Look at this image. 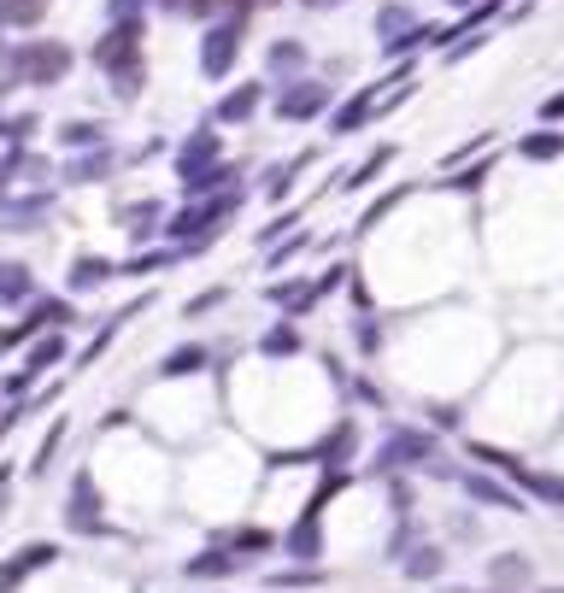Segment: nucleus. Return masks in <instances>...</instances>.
I'll return each mask as SVG.
<instances>
[{
    "mask_svg": "<svg viewBox=\"0 0 564 593\" xmlns=\"http://www.w3.org/2000/svg\"><path fill=\"white\" fill-rule=\"evenodd\" d=\"M153 0H107V19H142Z\"/></svg>",
    "mask_w": 564,
    "mask_h": 593,
    "instance_id": "58836bf2",
    "label": "nucleus"
},
{
    "mask_svg": "<svg viewBox=\"0 0 564 593\" xmlns=\"http://www.w3.org/2000/svg\"><path fill=\"white\" fill-rule=\"evenodd\" d=\"M230 570H235V552H224V547L188 558V575H195V582H207V575H230Z\"/></svg>",
    "mask_w": 564,
    "mask_h": 593,
    "instance_id": "2f4dec72",
    "label": "nucleus"
},
{
    "mask_svg": "<svg viewBox=\"0 0 564 593\" xmlns=\"http://www.w3.org/2000/svg\"><path fill=\"white\" fill-rule=\"evenodd\" d=\"M259 353H265V359H295V353H300V329H295V324L265 329V335H259Z\"/></svg>",
    "mask_w": 564,
    "mask_h": 593,
    "instance_id": "c85d7f7f",
    "label": "nucleus"
},
{
    "mask_svg": "<svg viewBox=\"0 0 564 593\" xmlns=\"http://www.w3.org/2000/svg\"><path fill=\"white\" fill-rule=\"evenodd\" d=\"M388 159H395V147H376V154H371L365 165H358V171H341V182H335V189H341V194H358V189H371V182H376V171H383Z\"/></svg>",
    "mask_w": 564,
    "mask_h": 593,
    "instance_id": "a878e982",
    "label": "nucleus"
},
{
    "mask_svg": "<svg viewBox=\"0 0 564 593\" xmlns=\"http://www.w3.org/2000/svg\"><path fill=\"white\" fill-rule=\"evenodd\" d=\"M247 12H224V19L207 24V36H200V71H207L212 82H224L235 71V59H242L247 47Z\"/></svg>",
    "mask_w": 564,
    "mask_h": 593,
    "instance_id": "f03ea898",
    "label": "nucleus"
},
{
    "mask_svg": "<svg viewBox=\"0 0 564 593\" xmlns=\"http://www.w3.org/2000/svg\"><path fill=\"white\" fill-rule=\"evenodd\" d=\"M7 347H12V342H7V335H0V353H7Z\"/></svg>",
    "mask_w": 564,
    "mask_h": 593,
    "instance_id": "603ef678",
    "label": "nucleus"
},
{
    "mask_svg": "<svg viewBox=\"0 0 564 593\" xmlns=\"http://www.w3.org/2000/svg\"><path fill=\"white\" fill-rule=\"evenodd\" d=\"M59 558V547H47V540H36V547H24L19 558H7V564H0V593H12L24 582V575H36L42 564H54Z\"/></svg>",
    "mask_w": 564,
    "mask_h": 593,
    "instance_id": "f3484780",
    "label": "nucleus"
},
{
    "mask_svg": "<svg viewBox=\"0 0 564 593\" xmlns=\"http://www.w3.org/2000/svg\"><path fill=\"white\" fill-rule=\"evenodd\" d=\"M7 182H12V171H7V165H0V194H7Z\"/></svg>",
    "mask_w": 564,
    "mask_h": 593,
    "instance_id": "3c124183",
    "label": "nucleus"
},
{
    "mask_svg": "<svg viewBox=\"0 0 564 593\" xmlns=\"http://www.w3.org/2000/svg\"><path fill=\"white\" fill-rule=\"evenodd\" d=\"M318 294H323V288L306 282V277H295V282H270V288H265V300H270V306H283V317H306V312L318 306Z\"/></svg>",
    "mask_w": 564,
    "mask_h": 593,
    "instance_id": "4468645a",
    "label": "nucleus"
},
{
    "mask_svg": "<svg viewBox=\"0 0 564 593\" xmlns=\"http://www.w3.org/2000/svg\"><path fill=\"white\" fill-rule=\"evenodd\" d=\"M170 259H183V247H165V253H135L124 265V277H153V270H165Z\"/></svg>",
    "mask_w": 564,
    "mask_h": 593,
    "instance_id": "72a5a7b5",
    "label": "nucleus"
},
{
    "mask_svg": "<svg viewBox=\"0 0 564 593\" xmlns=\"http://www.w3.org/2000/svg\"><path fill=\"white\" fill-rule=\"evenodd\" d=\"M177 182H183V194H188V200H207V194L235 189V165H230V159H218V165H200V171H183Z\"/></svg>",
    "mask_w": 564,
    "mask_h": 593,
    "instance_id": "2eb2a0df",
    "label": "nucleus"
},
{
    "mask_svg": "<svg viewBox=\"0 0 564 593\" xmlns=\"http://www.w3.org/2000/svg\"><path fill=\"white\" fill-rule=\"evenodd\" d=\"M511 477H518L523 494H535V500H546V505H559V512H564V477H546V470H523V465H511Z\"/></svg>",
    "mask_w": 564,
    "mask_h": 593,
    "instance_id": "5701e85b",
    "label": "nucleus"
},
{
    "mask_svg": "<svg viewBox=\"0 0 564 593\" xmlns=\"http://www.w3.org/2000/svg\"><path fill=\"white\" fill-rule=\"evenodd\" d=\"M112 142L107 147H89V154H71V165H65V182H100V177H112Z\"/></svg>",
    "mask_w": 564,
    "mask_h": 593,
    "instance_id": "aec40b11",
    "label": "nucleus"
},
{
    "mask_svg": "<svg viewBox=\"0 0 564 593\" xmlns=\"http://www.w3.org/2000/svg\"><path fill=\"white\" fill-rule=\"evenodd\" d=\"M541 593H564V588H541Z\"/></svg>",
    "mask_w": 564,
    "mask_h": 593,
    "instance_id": "5fc2aeb1",
    "label": "nucleus"
},
{
    "mask_svg": "<svg viewBox=\"0 0 564 593\" xmlns=\"http://www.w3.org/2000/svg\"><path fill=\"white\" fill-rule=\"evenodd\" d=\"M59 359H65V335H59V329H47L42 342L30 347V365H24V370H30V377H42V370H47V365H59Z\"/></svg>",
    "mask_w": 564,
    "mask_h": 593,
    "instance_id": "7c9ffc66",
    "label": "nucleus"
},
{
    "mask_svg": "<svg viewBox=\"0 0 564 593\" xmlns=\"http://www.w3.org/2000/svg\"><path fill=\"white\" fill-rule=\"evenodd\" d=\"M335 488H341V477H335L330 488H323V494H318L312 505H306V517L295 523V535H288V552H295V558H300V564H312V558L323 552V500H330V494H335Z\"/></svg>",
    "mask_w": 564,
    "mask_h": 593,
    "instance_id": "0eeeda50",
    "label": "nucleus"
},
{
    "mask_svg": "<svg viewBox=\"0 0 564 593\" xmlns=\"http://www.w3.org/2000/svg\"><path fill=\"white\" fill-rule=\"evenodd\" d=\"M118 224L130 230V242H153V235L165 230V206H159V200H135V206L118 212Z\"/></svg>",
    "mask_w": 564,
    "mask_h": 593,
    "instance_id": "6ab92c4d",
    "label": "nucleus"
},
{
    "mask_svg": "<svg viewBox=\"0 0 564 593\" xmlns=\"http://www.w3.org/2000/svg\"><path fill=\"white\" fill-rule=\"evenodd\" d=\"M153 7H165V12H183V0H153Z\"/></svg>",
    "mask_w": 564,
    "mask_h": 593,
    "instance_id": "8fccbe9b",
    "label": "nucleus"
},
{
    "mask_svg": "<svg viewBox=\"0 0 564 593\" xmlns=\"http://www.w3.org/2000/svg\"><path fill=\"white\" fill-rule=\"evenodd\" d=\"M306 12H330V7H347V0H300Z\"/></svg>",
    "mask_w": 564,
    "mask_h": 593,
    "instance_id": "09e8293b",
    "label": "nucleus"
},
{
    "mask_svg": "<svg viewBox=\"0 0 564 593\" xmlns=\"http://www.w3.org/2000/svg\"><path fill=\"white\" fill-rule=\"evenodd\" d=\"M36 300V270L19 259H0V306H30Z\"/></svg>",
    "mask_w": 564,
    "mask_h": 593,
    "instance_id": "a211bd4d",
    "label": "nucleus"
},
{
    "mask_svg": "<svg viewBox=\"0 0 564 593\" xmlns=\"http://www.w3.org/2000/svg\"><path fill=\"white\" fill-rule=\"evenodd\" d=\"M142 36H147V19H112V30L95 42V65L100 71H124V65H142Z\"/></svg>",
    "mask_w": 564,
    "mask_h": 593,
    "instance_id": "20e7f679",
    "label": "nucleus"
},
{
    "mask_svg": "<svg viewBox=\"0 0 564 593\" xmlns=\"http://www.w3.org/2000/svg\"><path fill=\"white\" fill-rule=\"evenodd\" d=\"M207 365H212L207 347H177V353H165L159 377H195V370H207Z\"/></svg>",
    "mask_w": 564,
    "mask_h": 593,
    "instance_id": "bb28decb",
    "label": "nucleus"
},
{
    "mask_svg": "<svg viewBox=\"0 0 564 593\" xmlns=\"http://www.w3.org/2000/svg\"><path fill=\"white\" fill-rule=\"evenodd\" d=\"M388 500H395V512H412V488H406V482H395V494H388Z\"/></svg>",
    "mask_w": 564,
    "mask_h": 593,
    "instance_id": "de8ad7c7",
    "label": "nucleus"
},
{
    "mask_svg": "<svg viewBox=\"0 0 564 593\" xmlns=\"http://www.w3.org/2000/svg\"><path fill=\"white\" fill-rule=\"evenodd\" d=\"M306 65H312V54H306V42H295V36H283V42L265 47V77H270V82L306 77Z\"/></svg>",
    "mask_w": 564,
    "mask_h": 593,
    "instance_id": "9b49d317",
    "label": "nucleus"
},
{
    "mask_svg": "<svg viewBox=\"0 0 564 593\" xmlns=\"http://www.w3.org/2000/svg\"><path fill=\"white\" fill-rule=\"evenodd\" d=\"M441 593H465V588H441Z\"/></svg>",
    "mask_w": 564,
    "mask_h": 593,
    "instance_id": "864d4df0",
    "label": "nucleus"
},
{
    "mask_svg": "<svg viewBox=\"0 0 564 593\" xmlns=\"http://www.w3.org/2000/svg\"><path fill=\"white\" fill-rule=\"evenodd\" d=\"M224 547H242V552H265V547H270V535H265V529H235V535H224Z\"/></svg>",
    "mask_w": 564,
    "mask_h": 593,
    "instance_id": "e433bc0d",
    "label": "nucleus"
},
{
    "mask_svg": "<svg viewBox=\"0 0 564 593\" xmlns=\"http://www.w3.org/2000/svg\"><path fill=\"white\" fill-rule=\"evenodd\" d=\"M265 100H270V82H235V89H230V94H224V100H218V107H212V124H218V130L253 124Z\"/></svg>",
    "mask_w": 564,
    "mask_h": 593,
    "instance_id": "39448f33",
    "label": "nucleus"
},
{
    "mask_svg": "<svg viewBox=\"0 0 564 593\" xmlns=\"http://www.w3.org/2000/svg\"><path fill=\"white\" fill-rule=\"evenodd\" d=\"M295 253H306V235H288V242H283L277 253H270V265H288Z\"/></svg>",
    "mask_w": 564,
    "mask_h": 593,
    "instance_id": "79ce46f5",
    "label": "nucleus"
},
{
    "mask_svg": "<svg viewBox=\"0 0 564 593\" xmlns=\"http://www.w3.org/2000/svg\"><path fill=\"white\" fill-rule=\"evenodd\" d=\"M483 177H494V159H483V165H471V171H458V177H447V189H483Z\"/></svg>",
    "mask_w": 564,
    "mask_h": 593,
    "instance_id": "c9c22d12",
    "label": "nucleus"
},
{
    "mask_svg": "<svg viewBox=\"0 0 564 593\" xmlns=\"http://www.w3.org/2000/svg\"><path fill=\"white\" fill-rule=\"evenodd\" d=\"M270 7H283V0H230V12H247V19L253 12H270Z\"/></svg>",
    "mask_w": 564,
    "mask_h": 593,
    "instance_id": "c03bdc74",
    "label": "nucleus"
},
{
    "mask_svg": "<svg viewBox=\"0 0 564 593\" xmlns=\"http://www.w3.org/2000/svg\"><path fill=\"white\" fill-rule=\"evenodd\" d=\"M118 277L112 259H100V253H82V259H71V270H65V288L71 294H95V288H107Z\"/></svg>",
    "mask_w": 564,
    "mask_h": 593,
    "instance_id": "dca6fc26",
    "label": "nucleus"
},
{
    "mask_svg": "<svg viewBox=\"0 0 564 593\" xmlns=\"http://www.w3.org/2000/svg\"><path fill=\"white\" fill-rule=\"evenodd\" d=\"M65 523H71L77 535H95V529H100V488H95V477H77V482H71V505H65Z\"/></svg>",
    "mask_w": 564,
    "mask_h": 593,
    "instance_id": "f8f14e48",
    "label": "nucleus"
},
{
    "mask_svg": "<svg viewBox=\"0 0 564 593\" xmlns=\"http://www.w3.org/2000/svg\"><path fill=\"white\" fill-rule=\"evenodd\" d=\"M270 112H277L283 124H312V118L335 112V82H323V77H288V82H277V94H270Z\"/></svg>",
    "mask_w": 564,
    "mask_h": 593,
    "instance_id": "7ed1b4c3",
    "label": "nucleus"
},
{
    "mask_svg": "<svg viewBox=\"0 0 564 593\" xmlns=\"http://www.w3.org/2000/svg\"><path fill=\"white\" fill-rule=\"evenodd\" d=\"M212 306H224V288H207V294H195V300H188V317H200V312H212Z\"/></svg>",
    "mask_w": 564,
    "mask_h": 593,
    "instance_id": "ea45409f",
    "label": "nucleus"
},
{
    "mask_svg": "<svg viewBox=\"0 0 564 593\" xmlns=\"http://www.w3.org/2000/svg\"><path fill=\"white\" fill-rule=\"evenodd\" d=\"M71 300H59V294H47V300H30V312H24V324L19 329H7V342L19 347V342H30V335H42V329H65L71 324Z\"/></svg>",
    "mask_w": 564,
    "mask_h": 593,
    "instance_id": "423d86ee",
    "label": "nucleus"
},
{
    "mask_svg": "<svg viewBox=\"0 0 564 593\" xmlns=\"http://www.w3.org/2000/svg\"><path fill=\"white\" fill-rule=\"evenodd\" d=\"M71 65H77V54H71L65 42L30 36V42H19V47L7 54V77L24 82V89H59V82L71 77Z\"/></svg>",
    "mask_w": 564,
    "mask_h": 593,
    "instance_id": "f257e3e1",
    "label": "nucleus"
},
{
    "mask_svg": "<svg viewBox=\"0 0 564 593\" xmlns=\"http://www.w3.org/2000/svg\"><path fill=\"white\" fill-rule=\"evenodd\" d=\"M224 159V142H218V124H200L188 142L177 147V177L183 171H200V165H218Z\"/></svg>",
    "mask_w": 564,
    "mask_h": 593,
    "instance_id": "ddd939ff",
    "label": "nucleus"
},
{
    "mask_svg": "<svg viewBox=\"0 0 564 593\" xmlns=\"http://www.w3.org/2000/svg\"><path fill=\"white\" fill-rule=\"evenodd\" d=\"M306 165H312V154H300V159H288V165H270V171H265V200H288L295 171H306Z\"/></svg>",
    "mask_w": 564,
    "mask_h": 593,
    "instance_id": "cd10ccee",
    "label": "nucleus"
},
{
    "mask_svg": "<svg viewBox=\"0 0 564 593\" xmlns=\"http://www.w3.org/2000/svg\"><path fill=\"white\" fill-rule=\"evenodd\" d=\"M277 582H283V588H318L323 575H318V570H288V575H277Z\"/></svg>",
    "mask_w": 564,
    "mask_h": 593,
    "instance_id": "a19ab883",
    "label": "nucleus"
},
{
    "mask_svg": "<svg viewBox=\"0 0 564 593\" xmlns=\"http://www.w3.org/2000/svg\"><path fill=\"white\" fill-rule=\"evenodd\" d=\"M59 147H65V154L107 147V124H95V118H71V124H59Z\"/></svg>",
    "mask_w": 564,
    "mask_h": 593,
    "instance_id": "412c9836",
    "label": "nucleus"
},
{
    "mask_svg": "<svg viewBox=\"0 0 564 593\" xmlns=\"http://www.w3.org/2000/svg\"><path fill=\"white\" fill-rule=\"evenodd\" d=\"M441 564H447V552L430 547V540H423V547H412V552L400 558V570L412 575V582H430V575H441Z\"/></svg>",
    "mask_w": 564,
    "mask_h": 593,
    "instance_id": "393cba45",
    "label": "nucleus"
},
{
    "mask_svg": "<svg viewBox=\"0 0 564 593\" xmlns=\"http://www.w3.org/2000/svg\"><path fill=\"white\" fill-rule=\"evenodd\" d=\"M453 12H500V0H447Z\"/></svg>",
    "mask_w": 564,
    "mask_h": 593,
    "instance_id": "37998d69",
    "label": "nucleus"
},
{
    "mask_svg": "<svg viewBox=\"0 0 564 593\" xmlns=\"http://www.w3.org/2000/svg\"><path fill=\"white\" fill-rule=\"evenodd\" d=\"M42 130V118L36 112H19V118H7V135H0V142H12V147H24L30 135Z\"/></svg>",
    "mask_w": 564,
    "mask_h": 593,
    "instance_id": "f704fd0d",
    "label": "nucleus"
},
{
    "mask_svg": "<svg viewBox=\"0 0 564 593\" xmlns=\"http://www.w3.org/2000/svg\"><path fill=\"white\" fill-rule=\"evenodd\" d=\"M400 200H406V189H395V194H383V200H376V206L365 212V224H358V230H371V224H383V217H388V212H395V206H400Z\"/></svg>",
    "mask_w": 564,
    "mask_h": 593,
    "instance_id": "4c0bfd02",
    "label": "nucleus"
},
{
    "mask_svg": "<svg viewBox=\"0 0 564 593\" xmlns=\"http://www.w3.org/2000/svg\"><path fill=\"white\" fill-rule=\"evenodd\" d=\"M465 488H471V500H476V505H500V512H523L518 494H511V488H500V482H488V477H471Z\"/></svg>",
    "mask_w": 564,
    "mask_h": 593,
    "instance_id": "c756f323",
    "label": "nucleus"
},
{
    "mask_svg": "<svg viewBox=\"0 0 564 593\" xmlns=\"http://www.w3.org/2000/svg\"><path fill=\"white\" fill-rule=\"evenodd\" d=\"M423 459H435V440L423 429H388L383 435V465L388 470L395 465H423Z\"/></svg>",
    "mask_w": 564,
    "mask_h": 593,
    "instance_id": "9d476101",
    "label": "nucleus"
},
{
    "mask_svg": "<svg viewBox=\"0 0 564 593\" xmlns=\"http://www.w3.org/2000/svg\"><path fill=\"white\" fill-rule=\"evenodd\" d=\"M142 82H147V59L142 65H124V71H112V94L130 107V100H142Z\"/></svg>",
    "mask_w": 564,
    "mask_h": 593,
    "instance_id": "473e14b6",
    "label": "nucleus"
},
{
    "mask_svg": "<svg viewBox=\"0 0 564 593\" xmlns=\"http://www.w3.org/2000/svg\"><path fill=\"white\" fill-rule=\"evenodd\" d=\"M541 124H564V94H553V100L541 107Z\"/></svg>",
    "mask_w": 564,
    "mask_h": 593,
    "instance_id": "49530a36",
    "label": "nucleus"
},
{
    "mask_svg": "<svg viewBox=\"0 0 564 593\" xmlns=\"http://www.w3.org/2000/svg\"><path fill=\"white\" fill-rule=\"evenodd\" d=\"M430 417H435V429H458V412H453V405H430Z\"/></svg>",
    "mask_w": 564,
    "mask_h": 593,
    "instance_id": "a18cd8bd",
    "label": "nucleus"
},
{
    "mask_svg": "<svg viewBox=\"0 0 564 593\" xmlns=\"http://www.w3.org/2000/svg\"><path fill=\"white\" fill-rule=\"evenodd\" d=\"M47 212H54V194H47V189H36V194H19V200H7V194H0V230H12V235L36 230Z\"/></svg>",
    "mask_w": 564,
    "mask_h": 593,
    "instance_id": "1a4fd4ad",
    "label": "nucleus"
},
{
    "mask_svg": "<svg viewBox=\"0 0 564 593\" xmlns=\"http://www.w3.org/2000/svg\"><path fill=\"white\" fill-rule=\"evenodd\" d=\"M376 100H383V82H365V89H358L353 100H341V107L330 112V135H358L376 112H383Z\"/></svg>",
    "mask_w": 564,
    "mask_h": 593,
    "instance_id": "6e6552de",
    "label": "nucleus"
},
{
    "mask_svg": "<svg viewBox=\"0 0 564 593\" xmlns=\"http://www.w3.org/2000/svg\"><path fill=\"white\" fill-rule=\"evenodd\" d=\"M47 7L54 0H0V24H12V30H36L47 19Z\"/></svg>",
    "mask_w": 564,
    "mask_h": 593,
    "instance_id": "b1692460",
    "label": "nucleus"
},
{
    "mask_svg": "<svg viewBox=\"0 0 564 593\" xmlns=\"http://www.w3.org/2000/svg\"><path fill=\"white\" fill-rule=\"evenodd\" d=\"M518 154L529 159V165H546V159H564V135L553 130V124H541V130H529L523 142H518Z\"/></svg>",
    "mask_w": 564,
    "mask_h": 593,
    "instance_id": "4be33fe9",
    "label": "nucleus"
}]
</instances>
